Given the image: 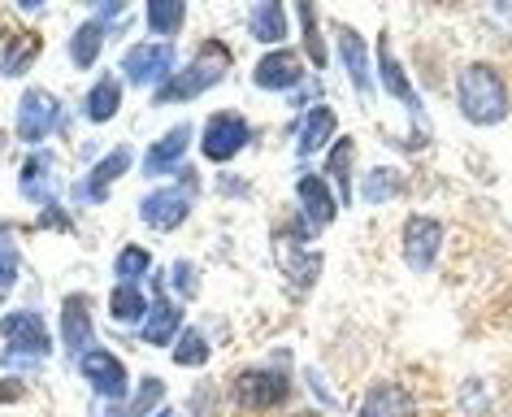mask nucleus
<instances>
[{"mask_svg":"<svg viewBox=\"0 0 512 417\" xmlns=\"http://www.w3.org/2000/svg\"><path fill=\"white\" fill-rule=\"evenodd\" d=\"M456 105L473 126H499L508 118V87L499 79L495 66L473 61L456 79Z\"/></svg>","mask_w":512,"mask_h":417,"instance_id":"obj_1","label":"nucleus"},{"mask_svg":"<svg viewBox=\"0 0 512 417\" xmlns=\"http://www.w3.org/2000/svg\"><path fill=\"white\" fill-rule=\"evenodd\" d=\"M226 66H230V48H226V44H217V40L200 44L196 61H191L183 74H174V79L157 92V105H170V100H187V96L204 92V87L222 83V79H226Z\"/></svg>","mask_w":512,"mask_h":417,"instance_id":"obj_2","label":"nucleus"},{"mask_svg":"<svg viewBox=\"0 0 512 417\" xmlns=\"http://www.w3.org/2000/svg\"><path fill=\"white\" fill-rule=\"evenodd\" d=\"M291 396V378L278 365H256V370L239 374V404L243 409H274Z\"/></svg>","mask_w":512,"mask_h":417,"instance_id":"obj_3","label":"nucleus"},{"mask_svg":"<svg viewBox=\"0 0 512 417\" xmlns=\"http://www.w3.org/2000/svg\"><path fill=\"white\" fill-rule=\"evenodd\" d=\"M439 244H443L439 218L413 213V218L404 222V261H408V270H413V274L434 270V261H439Z\"/></svg>","mask_w":512,"mask_h":417,"instance_id":"obj_4","label":"nucleus"},{"mask_svg":"<svg viewBox=\"0 0 512 417\" xmlns=\"http://www.w3.org/2000/svg\"><path fill=\"white\" fill-rule=\"evenodd\" d=\"M296 196H300V231L304 235L326 231V226L339 218V200L330 196L322 174H304V179L296 183Z\"/></svg>","mask_w":512,"mask_h":417,"instance_id":"obj_5","label":"nucleus"},{"mask_svg":"<svg viewBox=\"0 0 512 417\" xmlns=\"http://www.w3.org/2000/svg\"><path fill=\"white\" fill-rule=\"evenodd\" d=\"M248 122L239 118V113H213L209 126H204V139H200V148H204V157L209 161H230L235 153H243L248 148Z\"/></svg>","mask_w":512,"mask_h":417,"instance_id":"obj_6","label":"nucleus"},{"mask_svg":"<svg viewBox=\"0 0 512 417\" xmlns=\"http://www.w3.org/2000/svg\"><path fill=\"white\" fill-rule=\"evenodd\" d=\"M126 79L139 83V87H165L174 70V48L170 44H135L131 53L122 61Z\"/></svg>","mask_w":512,"mask_h":417,"instance_id":"obj_7","label":"nucleus"},{"mask_svg":"<svg viewBox=\"0 0 512 417\" xmlns=\"http://www.w3.org/2000/svg\"><path fill=\"white\" fill-rule=\"evenodd\" d=\"M0 335H5V344L14 348V352H22V357H48V352H53L44 322L35 318L31 309L5 313V318H0Z\"/></svg>","mask_w":512,"mask_h":417,"instance_id":"obj_8","label":"nucleus"},{"mask_svg":"<svg viewBox=\"0 0 512 417\" xmlns=\"http://www.w3.org/2000/svg\"><path fill=\"white\" fill-rule=\"evenodd\" d=\"M61 118V105L48 92H27L22 96V105H18V135L27 139V144H40V139L53 135V126Z\"/></svg>","mask_w":512,"mask_h":417,"instance_id":"obj_9","label":"nucleus"},{"mask_svg":"<svg viewBox=\"0 0 512 417\" xmlns=\"http://www.w3.org/2000/svg\"><path fill=\"white\" fill-rule=\"evenodd\" d=\"M79 370H83L87 383L100 391V396H109V404H122V396H126V365L113 357V352L92 348V352H87V357L79 361Z\"/></svg>","mask_w":512,"mask_h":417,"instance_id":"obj_10","label":"nucleus"},{"mask_svg":"<svg viewBox=\"0 0 512 417\" xmlns=\"http://www.w3.org/2000/svg\"><path fill=\"white\" fill-rule=\"evenodd\" d=\"M256 87H265V92H291V87L304 83V66H300V53H291V48H278V53L261 57L252 70Z\"/></svg>","mask_w":512,"mask_h":417,"instance_id":"obj_11","label":"nucleus"},{"mask_svg":"<svg viewBox=\"0 0 512 417\" xmlns=\"http://www.w3.org/2000/svg\"><path fill=\"white\" fill-rule=\"evenodd\" d=\"M139 213H144V222L157 226V231H174L191 213V192H183V187H161V192H152L144 205H139Z\"/></svg>","mask_w":512,"mask_h":417,"instance_id":"obj_12","label":"nucleus"},{"mask_svg":"<svg viewBox=\"0 0 512 417\" xmlns=\"http://www.w3.org/2000/svg\"><path fill=\"white\" fill-rule=\"evenodd\" d=\"M361 417H417V404L400 383H374L361 400Z\"/></svg>","mask_w":512,"mask_h":417,"instance_id":"obj_13","label":"nucleus"},{"mask_svg":"<svg viewBox=\"0 0 512 417\" xmlns=\"http://www.w3.org/2000/svg\"><path fill=\"white\" fill-rule=\"evenodd\" d=\"M378 79H382V87H387V92L400 100L408 113H421V100H417L413 83H408V74H404L400 61H395V53H391L387 40H382V48H378Z\"/></svg>","mask_w":512,"mask_h":417,"instance_id":"obj_14","label":"nucleus"},{"mask_svg":"<svg viewBox=\"0 0 512 417\" xmlns=\"http://www.w3.org/2000/svg\"><path fill=\"white\" fill-rule=\"evenodd\" d=\"M339 57H343V70H348L352 87L361 96H369V87H374V70H369V57H365L361 35L348 31V27H339Z\"/></svg>","mask_w":512,"mask_h":417,"instance_id":"obj_15","label":"nucleus"},{"mask_svg":"<svg viewBox=\"0 0 512 417\" xmlns=\"http://www.w3.org/2000/svg\"><path fill=\"white\" fill-rule=\"evenodd\" d=\"M187 144H191V126L183 122V126H174L165 139H157V144L148 148V157H144V170L148 174H170L178 161L187 157Z\"/></svg>","mask_w":512,"mask_h":417,"instance_id":"obj_16","label":"nucleus"},{"mask_svg":"<svg viewBox=\"0 0 512 417\" xmlns=\"http://www.w3.org/2000/svg\"><path fill=\"white\" fill-rule=\"evenodd\" d=\"M335 126H339L335 109H330V105H313L309 113H304V122H300V153L304 157L322 153L330 139H335Z\"/></svg>","mask_w":512,"mask_h":417,"instance_id":"obj_17","label":"nucleus"},{"mask_svg":"<svg viewBox=\"0 0 512 417\" xmlns=\"http://www.w3.org/2000/svg\"><path fill=\"white\" fill-rule=\"evenodd\" d=\"M61 322H66V348L83 361L87 352H92V318H87V300L83 296H70L66 300V313H61Z\"/></svg>","mask_w":512,"mask_h":417,"instance_id":"obj_18","label":"nucleus"},{"mask_svg":"<svg viewBox=\"0 0 512 417\" xmlns=\"http://www.w3.org/2000/svg\"><path fill=\"white\" fill-rule=\"evenodd\" d=\"M248 31H252V40H261V44L287 40V9L274 5V0H261V5H252Z\"/></svg>","mask_w":512,"mask_h":417,"instance_id":"obj_19","label":"nucleus"},{"mask_svg":"<svg viewBox=\"0 0 512 417\" xmlns=\"http://www.w3.org/2000/svg\"><path fill=\"white\" fill-rule=\"evenodd\" d=\"M126 166H131V148H118V153L105 157V161H100V166L92 170V179L79 187V196H83V200H105L109 183H113V179H122Z\"/></svg>","mask_w":512,"mask_h":417,"instance_id":"obj_20","label":"nucleus"},{"mask_svg":"<svg viewBox=\"0 0 512 417\" xmlns=\"http://www.w3.org/2000/svg\"><path fill=\"white\" fill-rule=\"evenodd\" d=\"M278 257H283L287 274L296 278V292H309L313 278L322 274V252H296V248H291V239H287L283 248H278Z\"/></svg>","mask_w":512,"mask_h":417,"instance_id":"obj_21","label":"nucleus"},{"mask_svg":"<svg viewBox=\"0 0 512 417\" xmlns=\"http://www.w3.org/2000/svg\"><path fill=\"white\" fill-rule=\"evenodd\" d=\"M178 326H183V313H178L174 305H165V300H157L152 313H148V322H144V339L148 344H157V348H165L178 335Z\"/></svg>","mask_w":512,"mask_h":417,"instance_id":"obj_22","label":"nucleus"},{"mask_svg":"<svg viewBox=\"0 0 512 417\" xmlns=\"http://www.w3.org/2000/svg\"><path fill=\"white\" fill-rule=\"evenodd\" d=\"M118 105H122V83L113 79V74H105V79L87 92V118H92V122H109L113 113H118Z\"/></svg>","mask_w":512,"mask_h":417,"instance_id":"obj_23","label":"nucleus"},{"mask_svg":"<svg viewBox=\"0 0 512 417\" xmlns=\"http://www.w3.org/2000/svg\"><path fill=\"white\" fill-rule=\"evenodd\" d=\"M352 157H356V144H352V139H339V144L326 153V174L339 183L343 205L352 200Z\"/></svg>","mask_w":512,"mask_h":417,"instance_id":"obj_24","label":"nucleus"},{"mask_svg":"<svg viewBox=\"0 0 512 417\" xmlns=\"http://www.w3.org/2000/svg\"><path fill=\"white\" fill-rule=\"evenodd\" d=\"M400 170H387V166H378V170H369L365 179H361V200L365 205H382V200H391V196H400Z\"/></svg>","mask_w":512,"mask_h":417,"instance_id":"obj_25","label":"nucleus"},{"mask_svg":"<svg viewBox=\"0 0 512 417\" xmlns=\"http://www.w3.org/2000/svg\"><path fill=\"white\" fill-rule=\"evenodd\" d=\"M183 18H187L183 0H148V27H152V35H174L178 27H183Z\"/></svg>","mask_w":512,"mask_h":417,"instance_id":"obj_26","label":"nucleus"},{"mask_svg":"<svg viewBox=\"0 0 512 417\" xmlns=\"http://www.w3.org/2000/svg\"><path fill=\"white\" fill-rule=\"evenodd\" d=\"M109 309H113V318L118 322H135V318H144L148 313V300H144V292H139L135 283H122V287H113Z\"/></svg>","mask_w":512,"mask_h":417,"instance_id":"obj_27","label":"nucleus"},{"mask_svg":"<svg viewBox=\"0 0 512 417\" xmlns=\"http://www.w3.org/2000/svg\"><path fill=\"white\" fill-rule=\"evenodd\" d=\"M100 44H105V31H100V22H87V27L74 31V40H70V57H74V66H92L96 53H100Z\"/></svg>","mask_w":512,"mask_h":417,"instance_id":"obj_28","label":"nucleus"},{"mask_svg":"<svg viewBox=\"0 0 512 417\" xmlns=\"http://www.w3.org/2000/svg\"><path fill=\"white\" fill-rule=\"evenodd\" d=\"M161 396H165L161 378H148V383L135 391V400H126V404H109V417H144V413H148Z\"/></svg>","mask_w":512,"mask_h":417,"instance_id":"obj_29","label":"nucleus"},{"mask_svg":"<svg viewBox=\"0 0 512 417\" xmlns=\"http://www.w3.org/2000/svg\"><path fill=\"white\" fill-rule=\"evenodd\" d=\"M296 18H300V27H304V53H309V61L322 70L326 66V44H322V31H317L313 5H296Z\"/></svg>","mask_w":512,"mask_h":417,"instance_id":"obj_30","label":"nucleus"},{"mask_svg":"<svg viewBox=\"0 0 512 417\" xmlns=\"http://www.w3.org/2000/svg\"><path fill=\"white\" fill-rule=\"evenodd\" d=\"M40 53V40H35L31 31H22L18 40H14V48H5V74H22L31 66V57Z\"/></svg>","mask_w":512,"mask_h":417,"instance_id":"obj_31","label":"nucleus"},{"mask_svg":"<svg viewBox=\"0 0 512 417\" xmlns=\"http://www.w3.org/2000/svg\"><path fill=\"white\" fill-rule=\"evenodd\" d=\"M174 361L178 365H204V361H209V344H204V335L200 331H183V335H178Z\"/></svg>","mask_w":512,"mask_h":417,"instance_id":"obj_32","label":"nucleus"},{"mask_svg":"<svg viewBox=\"0 0 512 417\" xmlns=\"http://www.w3.org/2000/svg\"><path fill=\"white\" fill-rule=\"evenodd\" d=\"M148 265H152V257L144 248H122L118 252V278L122 283H135L139 274H148Z\"/></svg>","mask_w":512,"mask_h":417,"instance_id":"obj_33","label":"nucleus"},{"mask_svg":"<svg viewBox=\"0 0 512 417\" xmlns=\"http://www.w3.org/2000/svg\"><path fill=\"white\" fill-rule=\"evenodd\" d=\"M18 278V248H14V235L0 226V287H14Z\"/></svg>","mask_w":512,"mask_h":417,"instance_id":"obj_34","label":"nucleus"},{"mask_svg":"<svg viewBox=\"0 0 512 417\" xmlns=\"http://www.w3.org/2000/svg\"><path fill=\"white\" fill-rule=\"evenodd\" d=\"M174 287H178L183 296H196V265L178 261V265H174Z\"/></svg>","mask_w":512,"mask_h":417,"instance_id":"obj_35","label":"nucleus"},{"mask_svg":"<svg viewBox=\"0 0 512 417\" xmlns=\"http://www.w3.org/2000/svg\"><path fill=\"white\" fill-rule=\"evenodd\" d=\"M14 396H22L18 383H5V387H0V400H14Z\"/></svg>","mask_w":512,"mask_h":417,"instance_id":"obj_36","label":"nucleus"},{"mask_svg":"<svg viewBox=\"0 0 512 417\" xmlns=\"http://www.w3.org/2000/svg\"><path fill=\"white\" fill-rule=\"evenodd\" d=\"M296 417H317V413H296Z\"/></svg>","mask_w":512,"mask_h":417,"instance_id":"obj_37","label":"nucleus"}]
</instances>
